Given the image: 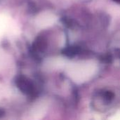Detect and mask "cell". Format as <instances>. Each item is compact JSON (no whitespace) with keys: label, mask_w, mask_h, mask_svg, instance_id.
<instances>
[{"label":"cell","mask_w":120,"mask_h":120,"mask_svg":"<svg viewBox=\"0 0 120 120\" xmlns=\"http://www.w3.org/2000/svg\"><path fill=\"white\" fill-rule=\"evenodd\" d=\"M98 70L96 63L93 60H82L69 64L67 72L73 82L82 84L89 81Z\"/></svg>","instance_id":"1"},{"label":"cell","mask_w":120,"mask_h":120,"mask_svg":"<svg viewBox=\"0 0 120 120\" xmlns=\"http://www.w3.org/2000/svg\"><path fill=\"white\" fill-rule=\"evenodd\" d=\"M16 84L21 91L28 96H32L34 94V88L32 84L28 78L23 76L19 77L16 79Z\"/></svg>","instance_id":"2"},{"label":"cell","mask_w":120,"mask_h":120,"mask_svg":"<svg viewBox=\"0 0 120 120\" xmlns=\"http://www.w3.org/2000/svg\"><path fill=\"white\" fill-rule=\"evenodd\" d=\"M114 119H116V120H120V112L119 113H117L115 115V116H114Z\"/></svg>","instance_id":"3"}]
</instances>
